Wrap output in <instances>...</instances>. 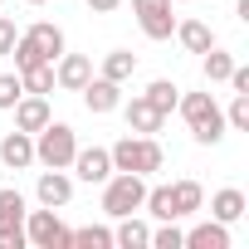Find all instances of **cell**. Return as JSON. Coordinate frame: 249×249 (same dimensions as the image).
<instances>
[{"label":"cell","instance_id":"6da1fadb","mask_svg":"<svg viewBox=\"0 0 249 249\" xmlns=\"http://www.w3.org/2000/svg\"><path fill=\"white\" fill-rule=\"evenodd\" d=\"M176 107H181V117L191 122V137L200 142V147H215L230 127H225V107L210 98V93H186V98H176Z\"/></svg>","mask_w":249,"mask_h":249},{"label":"cell","instance_id":"7a4b0ae2","mask_svg":"<svg viewBox=\"0 0 249 249\" xmlns=\"http://www.w3.org/2000/svg\"><path fill=\"white\" fill-rule=\"evenodd\" d=\"M107 157H112V171H137V176H152V171L166 166L161 142H157V137H137V132H127L122 142H112Z\"/></svg>","mask_w":249,"mask_h":249},{"label":"cell","instance_id":"3957f363","mask_svg":"<svg viewBox=\"0 0 249 249\" xmlns=\"http://www.w3.org/2000/svg\"><path fill=\"white\" fill-rule=\"evenodd\" d=\"M142 196H147V176L137 171H112L103 181V215L117 220V215H137L142 210Z\"/></svg>","mask_w":249,"mask_h":249},{"label":"cell","instance_id":"277c9868","mask_svg":"<svg viewBox=\"0 0 249 249\" xmlns=\"http://www.w3.org/2000/svg\"><path fill=\"white\" fill-rule=\"evenodd\" d=\"M73 152H78V137H73L69 122H54V117H49L44 127L35 132V161H39V166H64V171H69Z\"/></svg>","mask_w":249,"mask_h":249},{"label":"cell","instance_id":"5b68a950","mask_svg":"<svg viewBox=\"0 0 249 249\" xmlns=\"http://www.w3.org/2000/svg\"><path fill=\"white\" fill-rule=\"evenodd\" d=\"M25 239L35 249H73V230L59 220V210L39 205V210H25Z\"/></svg>","mask_w":249,"mask_h":249},{"label":"cell","instance_id":"8992f818","mask_svg":"<svg viewBox=\"0 0 249 249\" xmlns=\"http://www.w3.org/2000/svg\"><path fill=\"white\" fill-rule=\"evenodd\" d=\"M132 15H137V25H142L147 39H171L176 35L171 0H132Z\"/></svg>","mask_w":249,"mask_h":249},{"label":"cell","instance_id":"52a82bcc","mask_svg":"<svg viewBox=\"0 0 249 249\" xmlns=\"http://www.w3.org/2000/svg\"><path fill=\"white\" fill-rule=\"evenodd\" d=\"M35 200H39V205H49V210H64V205L73 200V176H69L64 166L39 171V181H35Z\"/></svg>","mask_w":249,"mask_h":249},{"label":"cell","instance_id":"ba28073f","mask_svg":"<svg viewBox=\"0 0 249 249\" xmlns=\"http://www.w3.org/2000/svg\"><path fill=\"white\" fill-rule=\"evenodd\" d=\"M78 93H83V107H88V112H98V117H107V112H117V107H122V83H112V78H103V73H98V78H88Z\"/></svg>","mask_w":249,"mask_h":249},{"label":"cell","instance_id":"9c48e42d","mask_svg":"<svg viewBox=\"0 0 249 249\" xmlns=\"http://www.w3.org/2000/svg\"><path fill=\"white\" fill-rule=\"evenodd\" d=\"M69 166H73V176L88 181V186H103V181L112 176V157H107V147H78Z\"/></svg>","mask_w":249,"mask_h":249},{"label":"cell","instance_id":"30bf717a","mask_svg":"<svg viewBox=\"0 0 249 249\" xmlns=\"http://www.w3.org/2000/svg\"><path fill=\"white\" fill-rule=\"evenodd\" d=\"M10 112H15V127H20V132H30V137L44 127L49 117H54V107H49V93H20V103H15Z\"/></svg>","mask_w":249,"mask_h":249},{"label":"cell","instance_id":"8fae6325","mask_svg":"<svg viewBox=\"0 0 249 249\" xmlns=\"http://www.w3.org/2000/svg\"><path fill=\"white\" fill-rule=\"evenodd\" d=\"M88 78H93V59H88V54H59V59H54V88L78 93Z\"/></svg>","mask_w":249,"mask_h":249},{"label":"cell","instance_id":"7c38bea8","mask_svg":"<svg viewBox=\"0 0 249 249\" xmlns=\"http://www.w3.org/2000/svg\"><path fill=\"white\" fill-rule=\"evenodd\" d=\"M122 112H127V132H137V137H157V132H161V122H166V112H157L142 93H137L127 107H122Z\"/></svg>","mask_w":249,"mask_h":249},{"label":"cell","instance_id":"4fadbf2b","mask_svg":"<svg viewBox=\"0 0 249 249\" xmlns=\"http://www.w3.org/2000/svg\"><path fill=\"white\" fill-rule=\"evenodd\" d=\"M0 161H5L10 171H25V166H35V137L30 132H5L0 137Z\"/></svg>","mask_w":249,"mask_h":249},{"label":"cell","instance_id":"5bb4252c","mask_svg":"<svg viewBox=\"0 0 249 249\" xmlns=\"http://www.w3.org/2000/svg\"><path fill=\"white\" fill-rule=\"evenodd\" d=\"M244 210H249V200H244V191H239V186H225V191H215V196H210V215H215L220 225H234Z\"/></svg>","mask_w":249,"mask_h":249},{"label":"cell","instance_id":"9a60e30c","mask_svg":"<svg viewBox=\"0 0 249 249\" xmlns=\"http://www.w3.org/2000/svg\"><path fill=\"white\" fill-rule=\"evenodd\" d=\"M181 249H230V230H225L220 220H205V225H196V230H186V239H181Z\"/></svg>","mask_w":249,"mask_h":249},{"label":"cell","instance_id":"2e32d148","mask_svg":"<svg viewBox=\"0 0 249 249\" xmlns=\"http://www.w3.org/2000/svg\"><path fill=\"white\" fill-rule=\"evenodd\" d=\"M152 239V225L137 220V215H117V230H112V244L117 249H147Z\"/></svg>","mask_w":249,"mask_h":249},{"label":"cell","instance_id":"e0dca14e","mask_svg":"<svg viewBox=\"0 0 249 249\" xmlns=\"http://www.w3.org/2000/svg\"><path fill=\"white\" fill-rule=\"evenodd\" d=\"M25 39H30L44 59H59V54H64V30H59V25H49V20L30 25V30H25Z\"/></svg>","mask_w":249,"mask_h":249},{"label":"cell","instance_id":"ac0fdd59","mask_svg":"<svg viewBox=\"0 0 249 249\" xmlns=\"http://www.w3.org/2000/svg\"><path fill=\"white\" fill-rule=\"evenodd\" d=\"M176 39H181L191 54H205V49L215 44V30H210L205 20H176Z\"/></svg>","mask_w":249,"mask_h":249},{"label":"cell","instance_id":"d6986e66","mask_svg":"<svg viewBox=\"0 0 249 249\" xmlns=\"http://www.w3.org/2000/svg\"><path fill=\"white\" fill-rule=\"evenodd\" d=\"M171 200H176V220H186L205 205V191H200V181H171Z\"/></svg>","mask_w":249,"mask_h":249},{"label":"cell","instance_id":"ffe728a7","mask_svg":"<svg viewBox=\"0 0 249 249\" xmlns=\"http://www.w3.org/2000/svg\"><path fill=\"white\" fill-rule=\"evenodd\" d=\"M132 73H137V54H132V49H112V54H103V78L127 83Z\"/></svg>","mask_w":249,"mask_h":249},{"label":"cell","instance_id":"44dd1931","mask_svg":"<svg viewBox=\"0 0 249 249\" xmlns=\"http://www.w3.org/2000/svg\"><path fill=\"white\" fill-rule=\"evenodd\" d=\"M20 88L25 93H49L54 88V59H39V64L20 69Z\"/></svg>","mask_w":249,"mask_h":249},{"label":"cell","instance_id":"7402d4cb","mask_svg":"<svg viewBox=\"0 0 249 249\" xmlns=\"http://www.w3.org/2000/svg\"><path fill=\"white\" fill-rule=\"evenodd\" d=\"M142 98H147L157 112H166V117H171V112H176V98H181V88H176L171 78H157V83H147V93H142Z\"/></svg>","mask_w":249,"mask_h":249},{"label":"cell","instance_id":"603a6c76","mask_svg":"<svg viewBox=\"0 0 249 249\" xmlns=\"http://www.w3.org/2000/svg\"><path fill=\"white\" fill-rule=\"evenodd\" d=\"M200 59H205V83H225V78H230V69H234V59H230L220 44H210Z\"/></svg>","mask_w":249,"mask_h":249},{"label":"cell","instance_id":"cb8c5ba5","mask_svg":"<svg viewBox=\"0 0 249 249\" xmlns=\"http://www.w3.org/2000/svg\"><path fill=\"white\" fill-rule=\"evenodd\" d=\"M25 196L15 191V186H5V191H0V225H25Z\"/></svg>","mask_w":249,"mask_h":249},{"label":"cell","instance_id":"d4e9b609","mask_svg":"<svg viewBox=\"0 0 249 249\" xmlns=\"http://www.w3.org/2000/svg\"><path fill=\"white\" fill-rule=\"evenodd\" d=\"M73 249H112V230L107 225H83V230H73Z\"/></svg>","mask_w":249,"mask_h":249},{"label":"cell","instance_id":"484cf974","mask_svg":"<svg viewBox=\"0 0 249 249\" xmlns=\"http://www.w3.org/2000/svg\"><path fill=\"white\" fill-rule=\"evenodd\" d=\"M225 127L249 132V93H234V98H230V107H225Z\"/></svg>","mask_w":249,"mask_h":249},{"label":"cell","instance_id":"4316f807","mask_svg":"<svg viewBox=\"0 0 249 249\" xmlns=\"http://www.w3.org/2000/svg\"><path fill=\"white\" fill-rule=\"evenodd\" d=\"M181 239H186V230H176V220H161L147 244H152V249H181Z\"/></svg>","mask_w":249,"mask_h":249},{"label":"cell","instance_id":"83f0119b","mask_svg":"<svg viewBox=\"0 0 249 249\" xmlns=\"http://www.w3.org/2000/svg\"><path fill=\"white\" fill-rule=\"evenodd\" d=\"M10 59H15V73H20V69H30V64H39L44 54H39V49H35V44H30L25 35H20V39H15V49H10Z\"/></svg>","mask_w":249,"mask_h":249},{"label":"cell","instance_id":"f1b7e54d","mask_svg":"<svg viewBox=\"0 0 249 249\" xmlns=\"http://www.w3.org/2000/svg\"><path fill=\"white\" fill-rule=\"evenodd\" d=\"M20 93H25V88H20V73H0V107L10 112V107L20 103Z\"/></svg>","mask_w":249,"mask_h":249},{"label":"cell","instance_id":"f546056e","mask_svg":"<svg viewBox=\"0 0 249 249\" xmlns=\"http://www.w3.org/2000/svg\"><path fill=\"white\" fill-rule=\"evenodd\" d=\"M15 39H20V30H15V20H10V15H0V59H10V49H15Z\"/></svg>","mask_w":249,"mask_h":249},{"label":"cell","instance_id":"4dcf8cb0","mask_svg":"<svg viewBox=\"0 0 249 249\" xmlns=\"http://www.w3.org/2000/svg\"><path fill=\"white\" fill-rule=\"evenodd\" d=\"M25 225H0V249H25Z\"/></svg>","mask_w":249,"mask_h":249},{"label":"cell","instance_id":"1f68e13d","mask_svg":"<svg viewBox=\"0 0 249 249\" xmlns=\"http://www.w3.org/2000/svg\"><path fill=\"white\" fill-rule=\"evenodd\" d=\"M225 83H230V88H234V93H249V69H239V64H234V69H230V78H225Z\"/></svg>","mask_w":249,"mask_h":249},{"label":"cell","instance_id":"d6a6232c","mask_svg":"<svg viewBox=\"0 0 249 249\" xmlns=\"http://www.w3.org/2000/svg\"><path fill=\"white\" fill-rule=\"evenodd\" d=\"M117 5H122V0H88V10H93V15H112Z\"/></svg>","mask_w":249,"mask_h":249},{"label":"cell","instance_id":"836d02e7","mask_svg":"<svg viewBox=\"0 0 249 249\" xmlns=\"http://www.w3.org/2000/svg\"><path fill=\"white\" fill-rule=\"evenodd\" d=\"M234 15H239V20L249 25V0H234Z\"/></svg>","mask_w":249,"mask_h":249},{"label":"cell","instance_id":"e575fe53","mask_svg":"<svg viewBox=\"0 0 249 249\" xmlns=\"http://www.w3.org/2000/svg\"><path fill=\"white\" fill-rule=\"evenodd\" d=\"M171 5H191V0H171Z\"/></svg>","mask_w":249,"mask_h":249},{"label":"cell","instance_id":"d590c367","mask_svg":"<svg viewBox=\"0 0 249 249\" xmlns=\"http://www.w3.org/2000/svg\"><path fill=\"white\" fill-rule=\"evenodd\" d=\"M25 5H44V0H25Z\"/></svg>","mask_w":249,"mask_h":249},{"label":"cell","instance_id":"8d00e7d4","mask_svg":"<svg viewBox=\"0 0 249 249\" xmlns=\"http://www.w3.org/2000/svg\"><path fill=\"white\" fill-rule=\"evenodd\" d=\"M0 5H5V0H0Z\"/></svg>","mask_w":249,"mask_h":249}]
</instances>
